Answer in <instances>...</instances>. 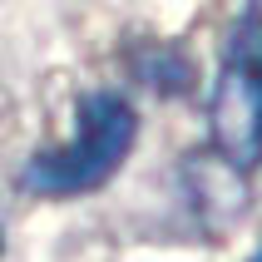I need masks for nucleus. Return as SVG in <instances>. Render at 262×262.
<instances>
[{"instance_id":"nucleus-1","label":"nucleus","mask_w":262,"mask_h":262,"mask_svg":"<svg viewBox=\"0 0 262 262\" xmlns=\"http://www.w3.org/2000/svg\"><path fill=\"white\" fill-rule=\"evenodd\" d=\"M134 129H139V119L119 94H104V89L84 94L74 139L59 148H40L20 168V183L40 198H79L119 173V163L134 148Z\"/></svg>"},{"instance_id":"nucleus-2","label":"nucleus","mask_w":262,"mask_h":262,"mask_svg":"<svg viewBox=\"0 0 262 262\" xmlns=\"http://www.w3.org/2000/svg\"><path fill=\"white\" fill-rule=\"evenodd\" d=\"M213 144L237 168L262 159V25H248L233 40V55L218 74Z\"/></svg>"},{"instance_id":"nucleus-3","label":"nucleus","mask_w":262,"mask_h":262,"mask_svg":"<svg viewBox=\"0 0 262 262\" xmlns=\"http://www.w3.org/2000/svg\"><path fill=\"white\" fill-rule=\"evenodd\" d=\"M139 79L163 89V94H178V89H188L193 70H188V59H178V55H148L144 64H139Z\"/></svg>"},{"instance_id":"nucleus-4","label":"nucleus","mask_w":262,"mask_h":262,"mask_svg":"<svg viewBox=\"0 0 262 262\" xmlns=\"http://www.w3.org/2000/svg\"><path fill=\"white\" fill-rule=\"evenodd\" d=\"M248 262H262V248H257V252H252V257H248Z\"/></svg>"}]
</instances>
